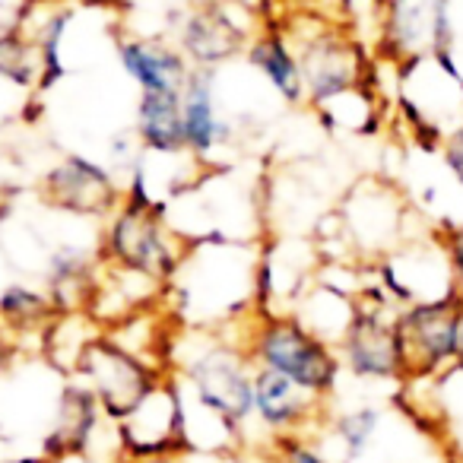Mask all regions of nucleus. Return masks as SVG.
<instances>
[{"label":"nucleus","mask_w":463,"mask_h":463,"mask_svg":"<svg viewBox=\"0 0 463 463\" xmlns=\"http://www.w3.org/2000/svg\"><path fill=\"white\" fill-rule=\"evenodd\" d=\"M58 315L61 311L45 292H35L20 283L0 292V330H14V334L48 330V324H54Z\"/></svg>","instance_id":"a211bd4d"},{"label":"nucleus","mask_w":463,"mask_h":463,"mask_svg":"<svg viewBox=\"0 0 463 463\" xmlns=\"http://www.w3.org/2000/svg\"><path fill=\"white\" fill-rule=\"evenodd\" d=\"M460 463H463V460H460Z\"/></svg>","instance_id":"bb28decb"},{"label":"nucleus","mask_w":463,"mask_h":463,"mask_svg":"<svg viewBox=\"0 0 463 463\" xmlns=\"http://www.w3.org/2000/svg\"><path fill=\"white\" fill-rule=\"evenodd\" d=\"M296 54L302 64L305 99L315 109H327L330 102L346 99L362 83V73H365V61H362L359 48L349 39H343L340 33H330L327 26L311 39H305L302 48H296Z\"/></svg>","instance_id":"1a4fd4ad"},{"label":"nucleus","mask_w":463,"mask_h":463,"mask_svg":"<svg viewBox=\"0 0 463 463\" xmlns=\"http://www.w3.org/2000/svg\"><path fill=\"white\" fill-rule=\"evenodd\" d=\"M128 463H184V457H159V460H128Z\"/></svg>","instance_id":"b1692460"},{"label":"nucleus","mask_w":463,"mask_h":463,"mask_svg":"<svg viewBox=\"0 0 463 463\" xmlns=\"http://www.w3.org/2000/svg\"><path fill=\"white\" fill-rule=\"evenodd\" d=\"M260 463H334L311 435H267Z\"/></svg>","instance_id":"412c9836"},{"label":"nucleus","mask_w":463,"mask_h":463,"mask_svg":"<svg viewBox=\"0 0 463 463\" xmlns=\"http://www.w3.org/2000/svg\"><path fill=\"white\" fill-rule=\"evenodd\" d=\"M42 194L52 206L83 216L109 213L118 203L115 178L86 156H67L61 165H54L42 181Z\"/></svg>","instance_id":"9b49d317"},{"label":"nucleus","mask_w":463,"mask_h":463,"mask_svg":"<svg viewBox=\"0 0 463 463\" xmlns=\"http://www.w3.org/2000/svg\"><path fill=\"white\" fill-rule=\"evenodd\" d=\"M241 346L251 355L254 368L283 374L324 403L334 397L336 384H340L343 362L336 346L317 336L311 327H305L298 317L258 315L251 327H245Z\"/></svg>","instance_id":"f257e3e1"},{"label":"nucleus","mask_w":463,"mask_h":463,"mask_svg":"<svg viewBox=\"0 0 463 463\" xmlns=\"http://www.w3.org/2000/svg\"><path fill=\"white\" fill-rule=\"evenodd\" d=\"M115 425L128 460L184 457L187 454L184 384L175 374L165 372L159 384L134 406V412Z\"/></svg>","instance_id":"423d86ee"},{"label":"nucleus","mask_w":463,"mask_h":463,"mask_svg":"<svg viewBox=\"0 0 463 463\" xmlns=\"http://www.w3.org/2000/svg\"><path fill=\"white\" fill-rule=\"evenodd\" d=\"M397 336L406 381H429L457 372L463 340V302L454 296L416 302L397 311Z\"/></svg>","instance_id":"20e7f679"},{"label":"nucleus","mask_w":463,"mask_h":463,"mask_svg":"<svg viewBox=\"0 0 463 463\" xmlns=\"http://www.w3.org/2000/svg\"><path fill=\"white\" fill-rule=\"evenodd\" d=\"M83 4H105V0H83Z\"/></svg>","instance_id":"a878e982"},{"label":"nucleus","mask_w":463,"mask_h":463,"mask_svg":"<svg viewBox=\"0 0 463 463\" xmlns=\"http://www.w3.org/2000/svg\"><path fill=\"white\" fill-rule=\"evenodd\" d=\"M181 384L191 400L225 425L241 431L254 419V362L245 346L232 340L197 343L181 359Z\"/></svg>","instance_id":"7ed1b4c3"},{"label":"nucleus","mask_w":463,"mask_h":463,"mask_svg":"<svg viewBox=\"0 0 463 463\" xmlns=\"http://www.w3.org/2000/svg\"><path fill=\"white\" fill-rule=\"evenodd\" d=\"M245 33H241L235 23H229V16L219 7H206V10H194L184 23H181V35H178V48L191 67H203L213 71L216 64L229 61L232 54H239Z\"/></svg>","instance_id":"ddd939ff"},{"label":"nucleus","mask_w":463,"mask_h":463,"mask_svg":"<svg viewBox=\"0 0 463 463\" xmlns=\"http://www.w3.org/2000/svg\"><path fill=\"white\" fill-rule=\"evenodd\" d=\"M77 374L96 393L102 412L111 422H121L134 406L162 381V368L149 365L143 355L130 353L115 336H92L77 362Z\"/></svg>","instance_id":"39448f33"},{"label":"nucleus","mask_w":463,"mask_h":463,"mask_svg":"<svg viewBox=\"0 0 463 463\" xmlns=\"http://www.w3.org/2000/svg\"><path fill=\"white\" fill-rule=\"evenodd\" d=\"M397 305L381 292L378 302H355L343 340L336 343L340 362L359 381H406L403 353L397 336Z\"/></svg>","instance_id":"0eeeda50"},{"label":"nucleus","mask_w":463,"mask_h":463,"mask_svg":"<svg viewBox=\"0 0 463 463\" xmlns=\"http://www.w3.org/2000/svg\"><path fill=\"white\" fill-rule=\"evenodd\" d=\"M134 130L146 153L156 156L187 153L184 118H181V92H140Z\"/></svg>","instance_id":"2eb2a0df"},{"label":"nucleus","mask_w":463,"mask_h":463,"mask_svg":"<svg viewBox=\"0 0 463 463\" xmlns=\"http://www.w3.org/2000/svg\"><path fill=\"white\" fill-rule=\"evenodd\" d=\"M118 61L140 92H181L194 71L178 45L159 39H124Z\"/></svg>","instance_id":"f8f14e48"},{"label":"nucleus","mask_w":463,"mask_h":463,"mask_svg":"<svg viewBox=\"0 0 463 463\" xmlns=\"http://www.w3.org/2000/svg\"><path fill=\"white\" fill-rule=\"evenodd\" d=\"M48 296L58 311H73L92 298V258L80 248H58L48 258Z\"/></svg>","instance_id":"f3484780"},{"label":"nucleus","mask_w":463,"mask_h":463,"mask_svg":"<svg viewBox=\"0 0 463 463\" xmlns=\"http://www.w3.org/2000/svg\"><path fill=\"white\" fill-rule=\"evenodd\" d=\"M381 425H384V410L372 403H362V406H353V410L336 412L327 429H330V435H334V441L340 444L346 463H359L362 457L374 448V441H378Z\"/></svg>","instance_id":"6ab92c4d"},{"label":"nucleus","mask_w":463,"mask_h":463,"mask_svg":"<svg viewBox=\"0 0 463 463\" xmlns=\"http://www.w3.org/2000/svg\"><path fill=\"white\" fill-rule=\"evenodd\" d=\"M441 159H444V168L450 172V178L463 187V118L448 130V134H444Z\"/></svg>","instance_id":"5701e85b"},{"label":"nucleus","mask_w":463,"mask_h":463,"mask_svg":"<svg viewBox=\"0 0 463 463\" xmlns=\"http://www.w3.org/2000/svg\"><path fill=\"white\" fill-rule=\"evenodd\" d=\"M438 241H441L444 254H448L450 277H454V292H457V298L463 302V222L441 229V232H438Z\"/></svg>","instance_id":"4be33fe9"},{"label":"nucleus","mask_w":463,"mask_h":463,"mask_svg":"<svg viewBox=\"0 0 463 463\" xmlns=\"http://www.w3.org/2000/svg\"><path fill=\"white\" fill-rule=\"evenodd\" d=\"M105 260L115 270L137 273L149 283H165L181 270L184 251L178 239L165 229L153 197L143 191V175H134V184L124 194V203L115 210L105 229Z\"/></svg>","instance_id":"f03ea898"},{"label":"nucleus","mask_w":463,"mask_h":463,"mask_svg":"<svg viewBox=\"0 0 463 463\" xmlns=\"http://www.w3.org/2000/svg\"><path fill=\"white\" fill-rule=\"evenodd\" d=\"M248 64L279 92L289 105L305 102V80L296 48L279 33H264L248 45Z\"/></svg>","instance_id":"dca6fc26"},{"label":"nucleus","mask_w":463,"mask_h":463,"mask_svg":"<svg viewBox=\"0 0 463 463\" xmlns=\"http://www.w3.org/2000/svg\"><path fill=\"white\" fill-rule=\"evenodd\" d=\"M457 372H463V340H460V359H457Z\"/></svg>","instance_id":"393cba45"},{"label":"nucleus","mask_w":463,"mask_h":463,"mask_svg":"<svg viewBox=\"0 0 463 463\" xmlns=\"http://www.w3.org/2000/svg\"><path fill=\"white\" fill-rule=\"evenodd\" d=\"M71 23V10H58L42 20L39 39H35V52H39V86L48 90L64 77V61H61V39Z\"/></svg>","instance_id":"aec40b11"},{"label":"nucleus","mask_w":463,"mask_h":463,"mask_svg":"<svg viewBox=\"0 0 463 463\" xmlns=\"http://www.w3.org/2000/svg\"><path fill=\"white\" fill-rule=\"evenodd\" d=\"M450 0H381V52L400 67H412L450 48Z\"/></svg>","instance_id":"6e6552de"},{"label":"nucleus","mask_w":463,"mask_h":463,"mask_svg":"<svg viewBox=\"0 0 463 463\" xmlns=\"http://www.w3.org/2000/svg\"><path fill=\"white\" fill-rule=\"evenodd\" d=\"M254 419L267 435H311L327 419V403L277 372H254Z\"/></svg>","instance_id":"9d476101"},{"label":"nucleus","mask_w":463,"mask_h":463,"mask_svg":"<svg viewBox=\"0 0 463 463\" xmlns=\"http://www.w3.org/2000/svg\"><path fill=\"white\" fill-rule=\"evenodd\" d=\"M181 118H184V146L197 159H206L229 137L213 96V71L194 67L181 90Z\"/></svg>","instance_id":"4468645a"}]
</instances>
